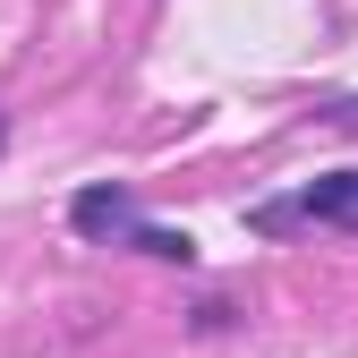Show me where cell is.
<instances>
[{
    "label": "cell",
    "mask_w": 358,
    "mask_h": 358,
    "mask_svg": "<svg viewBox=\"0 0 358 358\" xmlns=\"http://www.w3.org/2000/svg\"><path fill=\"white\" fill-rule=\"evenodd\" d=\"M69 222H77L85 239H137V231H145V213H137L128 188H77V196H69Z\"/></svg>",
    "instance_id": "cell-1"
},
{
    "label": "cell",
    "mask_w": 358,
    "mask_h": 358,
    "mask_svg": "<svg viewBox=\"0 0 358 358\" xmlns=\"http://www.w3.org/2000/svg\"><path fill=\"white\" fill-rule=\"evenodd\" d=\"M299 222H333V231H358V171L307 179V188H299Z\"/></svg>",
    "instance_id": "cell-2"
},
{
    "label": "cell",
    "mask_w": 358,
    "mask_h": 358,
    "mask_svg": "<svg viewBox=\"0 0 358 358\" xmlns=\"http://www.w3.org/2000/svg\"><path fill=\"white\" fill-rule=\"evenodd\" d=\"M128 248H145V256H162V264H196V239H188V231H162V222H145Z\"/></svg>",
    "instance_id": "cell-3"
},
{
    "label": "cell",
    "mask_w": 358,
    "mask_h": 358,
    "mask_svg": "<svg viewBox=\"0 0 358 358\" xmlns=\"http://www.w3.org/2000/svg\"><path fill=\"white\" fill-rule=\"evenodd\" d=\"M0 145H9V120H0Z\"/></svg>",
    "instance_id": "cell-4"
}]
</instances>
